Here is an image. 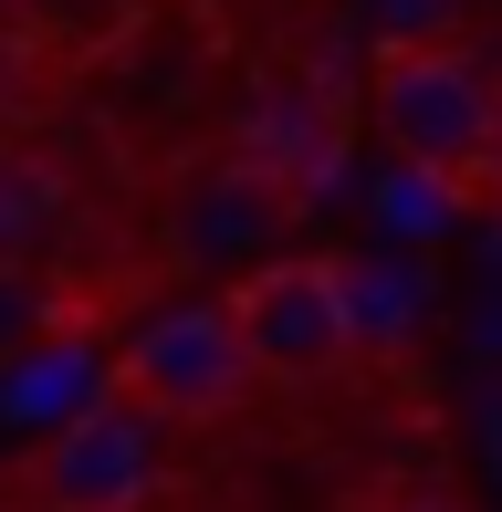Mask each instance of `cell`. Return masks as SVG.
<instances>
[{
	"instance_id": "277c9868",
	"label": "cell",
	"mask_w": 502,
	"mask_h": 512,
	"mask_svg": "<svg viewBox=\"0 0 502 512\" xmlns=\"http://www.w3.org/2000/svg\"><path fill=\"white\" fill-rule=\"evenodd\" d=\"M157 492V418L136 398H105L84 418H63L32 450V502L42 512H136Z\"/></svg>"
},
{
	"instance_id": "6da1fadb",
	"label": "cell",
	"mask_w": 502,
	"mask_h": 512,
	"mask_svg": "<svg viewBox=\"0 0 502 512\" xmlns=\"http://www.w3.org/2000/svg\"><path fill=\"white\" fill-rule=\"evenodd\" d=\"M377 126L419 178L482 189L492 178V136H502V84L450 42H387L377 53Z\"/></svg>"
},
{
	"instance_id": "5b68a950",
	"label": "cell",
	"mask_w": 502,
	"mask_h": 512,
	"mask_svg": "<svg viewBox=\"0 0 502 512\" xmlns=\"http://www.w3.org/2000/svg\"><path fill=\"white\" fill-rule=\"evenodd\" d=\"M398 512H461V502H440V492H429V502H398Z\"/></svg>"
},
{
	"instance_id": "3957f363",
	"label": "cell",
	"mask_w": 502,
	"mask_h": 512,
	"mask_svg": "<svg viewBox=\"0 0 502 512\" xmlns=\"http://www.w3.org/2000/svg\"><path fill=\"white\" fill-rule=\"evenodd\" d=\"M251 377L262 366H251L231 304H168V314L136 324L126 356H116V398H136L147 418H231Z\"/></svg>"
},
{
	"instance_id": "8992f818",
	"label": "cell",
	"mask_w": 502,
	"mask_h": 512,
	"mask_svg": "<svg viewBox=\"0 0 502 512\" xmlns=\"http://www.w3.org/2000/svg\"><path fill=\"white\" fill-rule=\"evenodd\" d=\"M492 178H502V136H492Z\"/></svg>"
},
{
	"instance_id": "7a4b0ae2",
	"label": "cell",
	"mask_w": 502,
	"mask_h": 512,
	"mask_svg": "<svg viewBox=\"0 0 502 512\" xmlns=\"http://www.w3.org/2000/svg\"><path fill=\"white\" fill-rule=\"evenodd\" d=\"M231 324H241L251 366L283 377V387L335 377V366L367 345V335H356L346 262H262V272H241V283H231Z\"/></svg>"
}]
</instances>
